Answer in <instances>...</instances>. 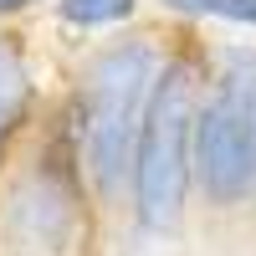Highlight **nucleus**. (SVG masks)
I'll return each instance as SVG.
<instances>
[{
    "label": "nucleus",
    "instance_id": "obj_1",
    "mask_svg": "<svg viewBox=\"0 0 256 256\" xmlns=\"http://www.w3.org/2000/svg\"><path fill=\"white\" fill-rule=\"evenodd\" d=\"M169 41H174V26L148 16L128 31L77 41L67 62H56L52 118L72 138L82 174H88L102 216L113 220V230L123 220V200H128V169H134L144 102L154 92Z\"/></svg>",
    "mask_w": 256,
    "mask_h": 256
},
{
    "label": "nucleus",
    "instance_id": "obj_2",
    "mask_svg": "<svg viewBox=\"0 0 256 256\" xmlns=\"http://www.w3.org/2000/svg\"><path fill=\"white\" fill-rule=\"evenodd\" d=\"M174 26V20H169ZM205 92V31L174 26L154 92L144 102L134 169H128L123 220L113 230L118 251L169 256L195 236V113Z\"/></svg>",
    "mask_w": 256,
    "mask_h": 256
},
{
    "label": "nucleus",
    "instance_id": "obj_3",
    "mask_svg": "<svg viewBox=\"0 0 256 256\" xmlns=\"http://www.w3.org/2000/svg\"><path fill=\"white\" fill-rule=\"evenodd\" d=\"M256 230V36L205 31L195 113V236Z\"/></svg>",
    "mask_w": 256,
    "mask_h": 256
},
{
    "label": "nucleus",
    "instance_id": "obj_4",
    "mask_svg": "<svg viewBox=\"0 0 256 256\" xmlns=\"http://www.w3.org/2000/svg\"><path fill=\"white\" fill-rule=\"evenodd\" d=\"M108 246L113 220L102 216L72 138L46 113L0 174V256H108Z\"/></svg>",
    "mask_w": 256,
    "mask_h": 256
},
{
    "label": "nucleus",
    "instance_id": "obj_5",
    "mask_svg": "<svg viewBox=\"0 0 256 256\" xmlns=\"http://www.w3.org/2000/svg\"><path fill=\"white\" fill-rule=\"evenodd\" d=\"M56 98V67H46L26 26H0V174L36 138Z\"/></svg>",
    "mask_w": 256,
    "mask_h": 256
},
{
    "label": "nucleus",
    "instance_id": "obj_6",
    "mask_svg": "<svg viewBox=\"0 0 256 256\" xmlns=\"http://www.w3.org/2000/svg\"><path fill=\"white\" fill-rule=\"evenodd\" d=\"M148 16H154L148 0H52L46 6L52 31L67 36V46L128 31V26H138V20H148Z\"/></svg>",
    "mask_w": 256,
    "mask_h": 256
},
{
    "label": "nucleus",
    "instance_id": "obj_7",
    "mask_svg": "<svg viewBox=\"0 0 256 256\" xmlns=\"http://www.w3.org/2000/svg\"><path fill=\"white\" fill-rule=\"evenodd\" d=\"M148 10L210 36H256V0H148Z\"/></svg>",
    "mask_w": 256,
    "mask_h": 256
},
{
    "label": "nucleus",
    "instance_id": "obj_8",
    "mask_svg": "<svg viewBox=\"0 0 256 256\" xmlns=\"http://www.w3.org/2000/svg\"><path fill=\"white\" fill-rule=\"evenodd\" d=\"M52 0H0V26H31L46 16Z\"/></svg>",
    "mask_w": 256,
    "mask_h": 256
}]
</instances>
